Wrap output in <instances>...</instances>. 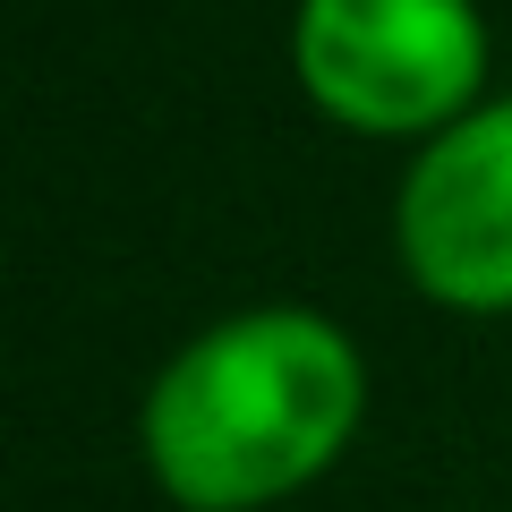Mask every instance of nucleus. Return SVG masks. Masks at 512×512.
I'll use <instances>...</instances> for the list:
<instances>
[{
    "label": "nucleus",
    "instance_id": "nucleus-3",
    "mask_svg": "<svg viewBox=\"0 0 512 512\" xmlns=\"http://www.w3.org/2000/svg\"><path fill=\"white\" fill-rule=\"evenodd\" d=\"M393 256L444 316H512V94H487L410 154Z\"/></svg>",
    "mask_w": 512,
    "mask_h": 512
},
{
    "label": "nucleus",
    "instance_id": "nucleus-1",
    "mask_svg": "<svg viewBox=\"0 0 512 512\" xmlns=\"http://www.w3.org/2000/svg\"><path fill=\"white\" fill-rule=\"evenodd\" d=\"M367 359L325 308L265 299L188 333L146 384L137 453L180 512H274L350 453Z\"/></svg>",
    "mask_w": 512,
    "mask_h": 512
},
{
    "label": "nucleus",
    "instance_id": "nucleus-2",
    "mask_svg": "<svg viewBox=\"0 0 512 512\" xmlns=\"http://www.w3.org/2000/svg\"><path fill=\"white\" fill-rule=\"evenodd\" d=\"M487 9L478 0H299L291 77L316 120L350 137L427 146L487 103Z\"/></svg>",
    "mask_w": 512,
    "mask_h": 512
}]
</instances>
